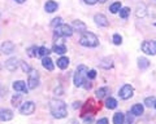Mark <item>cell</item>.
Instances as JSON below:
<instances>
[{
	"label": "cell",
	"mask_w": 156,
	"mask_h": 124,
	"mask_svg": "<svg viewBox=\"0 0 156 124\" xmlns=\"http://www.w3.org/2000/svg\"><path fill=\"white\" fill-rule=\"evenodd\" d=\"M99 0H85L86 4H89V5H94V4H96Z\"/></svg>",
	"instance_id": "d590c367"
},
{
	"label": "cell",
	"mask_w": 156,
	"mask_h": 124,
	"mask_svg": "<svg viewBox=\"0 0 156 124\" xmlns=\"http://www.w3.org/2000/svg\"><path fill=\"white\" fill-rule=\"evenodd\" d=\"M144 111V107H143V105H140V103H135L133 107H131V114H133L134 116H139V115H142Z\"/></svg>",
	"instance_id": "e0dca14e"
},
{
	"label": "cell",
	"mask_w": 156,
	"mask_h": 124,
	"mask_svg": "<svg viewBox=\"0 0 156 124\" xmlns=\"http://www.w3.org/2000/svg\"><path fill=\"white\" fill-rule=\"evenodd\" d=\"M142 51L146 54H151L154 56L156 54V40H146L142 43Z\"/></svg>",
	"instance_id": "8992f818"
},
{
	"label": "cell",
	"mask_w": 156,
	"mask_h": 124,
	"mask_svg": "<svg viewBox=\"0 0 156 124\" xmlns=\"http://www.w3.org/2000/svg\"><path fill=\"white\" fill-rule=\"evenodd\" d=\"M37 47H33V48H30L29 49V52H27V54L30 56V57H37Z\"/></svg>",
	"instance_id": "4dcf8cb0"
},
{
	"label": "cell",
	"mask_w": 156,
	"mask_h": 124,
	"mask_svg": "<svg viewBox=\"0 0 156 124\" xmlns=\"http://www.w3.org/2000/svg\"><path fill=\"white\" fill-rule=\"evenodd\" d=\"M17 65H18V61H17L16 58H9V60L5 62V69H7L8 71H16Z\"/></svg>",
	"instance_id": "2e32d148"
},
{
	"label": "cell",
	"mask_w": 156,
	"mask_h": 124,
	"mask_svg": "<svg viewBox=\"0 0 156 124\" xmlns=\"http://www.w3.org/2000/svg\"><path fill=\"white\" fill-rule=\"evenodd\" d=\"M87 73H89V69H87L85 65L78 66L77 71L74 73V78H73V82H74L76 87H83V84L86 83Z\"/></svg>",
	"instance_id": "7a4b0ae2"
},
{
	"label": "cell",
	"mask_w": 156,
	"mask_h": 124,
	"mask_svg": "<svg viewBox=\"0 0 156 124\" xmlns=\"http://www.w3.org/2000/svg\"><path fill=\"white\" fill-rule=\"evenodd\" d=\"M120 9H121V3L120 2H116V3H113L112 5L109 7V11H111V13H119L120 12Z\"/></svg>",
	"instance_id": "d4e9b609"
},
{
	"label": "cell",
	"mask_w": 156,
	"mask_h": 124,
	"mask_svg": "<svg viewBox=\"0 0 156 124\" xmlns=\"http://www.w3.org/2000/svg\"><path fill=\"white\" fill-rule=\"evenodd\" d=\"M138 66H139V69L140 70H144V69H147L148 66H150V61L147 58H139L138 60Z\"/></svg>",
	"instance_id": "603a6c76"
},
{
	"label": "cell",
	"mask_w": 156,
	"mask_h": 124,
	"mask_svg": "<svg viewBox=\"0 0 156 124\" xmlns=\"http://www.w3.org/2000/svg\"><path fill=\"white\" fill-rule=\"evenodd\" d=\"M52 51L55 52L56 54H64L66 52V47L64 44H55L53 45V48H52Z\"/></svg>",
	"instance_id": "44dd1931"
},
{
	"label": "cell",
	"mask_w": 156,
	"mask_h": 124,
	"mask_svg": "<svg viewBox=\"0 0 156 124\" xmlns=\"http://www.w3.org/2000/svg\"><path fill=\"white\" fill-rule=\"evenodd\" d=\"M80 44L83 47H89V48H94V47H98V44H99V39H98V36L95 34L86 31L81 36Z\"/></svg>",
	"instance_id": "3957f363"
},
{
	"label": "cell",
	"mask_w": 156,
	"mask_h": 124,
	"mask_svg": "<svg viewBox=\"0 0 156 124\" xmlns=\"http://www.w3.org/2000/svg\"><path fill=\"white\" fill-rule=\"evenodd\" d=\"M14 2H17V3H20V4H22V3H25L26 0H14Z\"/></svg>",
	"instance_id": "ab89813d"
},
{
	"label": "cell",
	"mask_w": 156,
	"mask_h": 124,
	"mask_svg": "<svg viewBox=\"0 0 156 124\" xmlns=\"http://www.w3.org/2000/svg\"><path fill=\"white\" fill-rule=\"evenodd\" d=\"M21 100H22L21 94H16V96H13V98H12V105H13V106H18L20 102H21Z\"/></svg>",
	"instance_id": "83f0119b"
},
{
	"label": "cell",
	"mask_w": 156,
	"mask_h": 124,
	"mask_svg": "<svg viewBox=\"0 0 156 124\" xmlns=\"http://www.w3.org/2000/svg\"><path fill=\"white\" fill-rule=\"evenodd\" d=\"M61 21H62V18H61V17H56V18H53L52 22H51V26L56 28L57 26H60V25H61Z\"/></svg>",
	"instance_id": "f1b7e54d"
},
{
	"label": "cell",
	"mask_w": 156,
	"mask_h": 124,
	"mask_svg": "<svg viewBox=\"0 0 156 124\" xmlns=\"http://www.w3.org/2000/svg\"><path fill=\"white\" fill-rule=\"evenodd\" d=\"M85 122H86L87 124L91 123V122H92V116H91V118H86V119H85Z\"/></svg>",
	"instance_id": "f35d334b"
},
{
	"label": "cell",
	"mask_w": 156,
	"mask_h": 124,
	"mask_svg": "<svg viewBox=\"0 0 156 124\" xmlns=\"http://www.w3.org/2000/svg\"><path fill=\"white\" fill-rule=\"evenodd\" d=\"M35 111V103L31 101H26L22 103V106L20 107V113L22 115H31V114Z\"/></svg>",
	"instance_id": "ba28073f"
},
{
	"label": "cell",
	"mask_w": 156,
	"mask_h": 124,
	"mask_svg": "<svg viewBox=\"0 0 156 124\" xmlns=\"http://www.w3.org/2000/svg\"><path fill=\"white\" fill-rule=\"evenodd\" d=\"M27 88L29 89H35L39 85V74L35 70H30L27 73Z\"/></svg>",
	"instance_id": "5b68a950"
},
{
	"label": "cell",
	"mask_w": 156,
	"mask_h": 124,
	"mask_svg": "<svg viewBox=\"0 0 156 124\" xmlns=\"http://www.w3.org/2000/svg\"><path fill=\"white\" fill-rule=\"evenodd\" d=\"M57 3L56 2H53V0H48V2L46 3V5H44V9H46V12L48 13H53L55 11H57Z\"/></svg>",
	"instance_id": "9a60e30c"
},
{
	"label": "cell",
	"mask_w": 156,
	"mask_h": 124,
	"mask_svg": "<svg viewBox=\"0 0 156 124\" xmlns=\"http://www.w3.org/2000/svg\"><path fill=\"white\" fill-rule=\"evenodd\" d=\"M50 109H51V114L57 119H62L68 115L66 105L62 101H60V100H51Z\"/></svg>",
	"instance_id": "6da1fadb"
},
{
	"label": "cell",
	"mask_w": 156,
	"mask_h": 124,
	"mask_svg": "<svg viewBox=\"0 0 156 124\" xmlns=\"http://www.w3.org/2000/svg\"><path fill=\"white\" fill-rule=\"evenodd\" d=\"M13 119V113L9 109H0V120L2 122H8Z\"/></svg>",
	"instance_id": "30bf717a"
},
{
	"label": "cell",
	"mask_w": 156,
	"mask_h": 124,
	"mask_svg": "<svg viewBox=\"0 0 156 124\" xmlns=\"http://www.w3.org/2000/svg\"><path fill=\"white\" fill-rule=\"evenodd\" d=\"M105 106H107V109H109V110H113V109H116V107H117V101H116L115 98H112V97L107 98V101H105Z\"/></svg>",
	"instance_id": "7402d4cb"
},
{
	"label": "cell",
	"mask_w": 156,
	"mask_h": 124,
	"mask_svg": "<svg viewBox=\"0 0 156 124\" xmlns=\"http://www.w3.org/2000/svg\"><path fill=\"white\" fill-rule=\"evenodd\" d=\"M13 89L16 92H21V93H27L29 88L26 87V83L22 82V80H17V82L13 83Z\"/></svg>",
	"instance_id": "9c48e42d"
},
{
	"label": "cell",
	"mask_w": 156,
	"mask_h": 124,
	"mask_svg": "<svg viewBox=\"0 0 156 124\" xmlns=\"http://www.w3.org/2000/svg\"><path fill=\"white\" fill-rule=\"evenodd\" d=\"M0 49H2V53H4V54H11L14 52V44L12 41H4Z\"/></svg>",
	"instance_id": "7c38bea8"
},
{
	"label": "cell",
	"mask_w": 156,
	"mask_h": 124,
	"mask_svg": "<svg viewBox=\"0 0 156 124\" xmlns=\"http://www.w3.org/2000/svg\"><path fill=\"white\" fill-rule=\"evenodd\" d=\"M51 53V51L47 48V47H39V48L37 49V57H46Z\"/></svg>",
	"instance_id": "d6986e66"
},
{
	"label": "cell",
	"mask_w": 156,
	"mask_h": 124,
	"mask_svg": "<svg viewBox=\"0 0 156 124\" xmlns=\"http://www.w3.org/2000/svg\"><path fill=\"white\" fill-rule=\"evenodd\" d=\"M125 123V115L122 113H116L113 115V124H124Z\"/></svg>",
	"instance_id": "ffe728a7"
},
{
	"label": "cell",
	"mask_w": 156,
	"mask_h": 124,
	"mask_svg": "<svg viewBox=\"0 0 156 124\" xmlns=\"http://www.w3.org/2000/svg\"><path fill=\"white\" fill-rule=\"evenodd\" d=\"M113 43H115L116 45H120L121 43H122V38H121L120 34H115L113 35Z\"/></svg>",
	"instance_id": "f546056e"
},
{
	"label": "cell",
	"mask_w": 156,
	"mask_h": 124,
	"mask_svg": "<svg viewBox=\"0 0 156 124\" xmlns=\"http://www.w3.org/2000/svg\"><path fill=\"white\" fill-rule=\"evenodd\" d=\"M42 66L44 69H47L48 71H53V69H55V65H53L52 60L48 56H46V57H43L42 58Z\"/></svg>",
	"instance_id": "4fadbf2b"
},
{
	"label": "cell",
	"mask_w": 156,
	"mask_h": 124,
	"mask_svg": "<svg viewBox=\"0 0 156 124\" xmlns=\"http://www.w3.org/2000/svg\"><path fill=\"white\" fill-rule=\"evenodd\" d=\"M129 14H130V8H128V7H124V8H121L120 9V17L121 18H128L129 17Z\"/></svg>",
	"instance_id": "484cf974"
},
{
	"label": "cell",
	"mask_w": 156,
	"mask_h": 124,
	"mask_svg": "<svg viewBox=\"0 0 156 124\" xmlns=\"http://www.w3.org/2000/svg\"><path fill=\"white\" fill-rule=\"evenodd\" d=\"M155 102H156V100H155V97H152V96L147 97V98L144 100V105H146L147 107H152L154 105H155Z\"/></svg>",
	"instance_id": "4316f807"
},
{
	"label": "cell",
	"mask_w": 156,
	"mask_h": 124,
	"mask_svg": "<svg viewBox=\"0 0 156 124\" xmlns=\"http://www.w3.org/2000/svg\"><path fill=\"white\" fill-rule=\"evenodd\" d=\"M73 27L69 26V25H64L61 23L60 26H57L55 28V35H57L58 38H69L73 35Z\"/></svg>",
	"instance_id": "277c9868"
},
{
	"label": "cell",
	"mask_w": 156,
	"mask_h": 124,
	"mask_svg": "<svg viewBox=\"0 0 156 124\" xmlns=\"http://www.w3.org/2000/svg\"><path fill=\"white\" fill-rule=\"evenodd\" d=\"M133 120H134V119H133V114L130 115V113H129V115L126 116V123H128V124H133Z\"/></svg>",
	"instance_id": "e575fe53"
},
{
	"label": "cell",
	"mask_w": 156,
	"mask_h": 124,
	"mask_svg": "<svg viewBox=\"0 0 156 124\" xmlns=\"http://www.w3.org/2000/svg\"><path fill=\"white\" fill-rule=\"evenodd\" d=\"M109 92V88L108 87H103V88H99L96 90V97L98 98H103L107 93Z\"/></svg>",
	"instance_id": "cb8c5ba5"
},
{
	"label": "cell",
	"mask_w": 156,
	"mask_h": 124,
	"mask_svg": "<svg viewBox=\"0 0 156 124\" xmlns=\"http://www.w3.org/2000/svg\"><path fill=\"white\" fill-rule=\"evenodd\" d=\"M154 107H155V109H156V102H155V105H154Z\"/></svg>",
	"instance_id": "b9f144b4"
},
{
	"label": "cell",
	"mask_w": 156,
	"mask_h": 124,
	"mask_svg": "<svg viewBox=\"0 0 156 124\" xmlns=\"http://www.w3.org/2000/svg\"><path fill=\"white\" fill-rule=\"evenodd\" d=\"M87 78L89 79H95L96 78V71L95 70H89V73H87Z\"/></svg>",
	"instance_id": "1f68e13d"
},
{
	"label": "cell",
	"mask_w": 156,
	"mask_h": 124,
	"mask_svg": "<svg viewBox=\"0 0 156 124\" xmlns=\"http://www.w3.org/2000/svg\"><path fill=\"white\" fill-rule=\"evenodd\" d=\"M133 94H134V88L131 87L130 84L122 85L120 89V92H119L120 98H122V100H129V98L133 97Z\"/></svg>",
	"instance_id": "52a82bcc"
},
{
	"label": "cell",
	"mask_w": 156,
	"mask_h": 124,
	"mask_svg": "<svg viewBox=\"0 0 156 124\" xmlns=\"http://www.w3.org/2000/svg\"><path fill=\"white\" fill-rule=\"evenodd\" d=\"M83 87H85L86 89H90V88H91V83H89V82H87V80H86V83L83 84Z\"/></svg>",
	"instance_id": "8d00e7d4"
},
{
	"label": "cell",
	"mask_w": 156,
	"mask_h": 124,
	"mask_svg": "<svg viewBox=\"0 0 156 124\" xmlns=\"http://www.w3.org/2000/svg\"><path fill=\"white\" fill-rule=\"evenodd\" d=\"M68 66H69V58L68 57H60L57 60V67L61 70H65Z\"/></svg>",
	"instance_id": "ac0fdd59"
},
{
	"label": "cell",
	"mask_w": 156,
	"mask_h": 124,
	"mask_svg": "<svg viewBox=\"0 0 156 124\" xmlns=\"http://www.w3.org/2000/svg\"><path fill=\"white\" fill-rule=\"evenodd\" d=\"M107 0H99V3H105Z\"/></svg>",
	"instance_id": "60d3db41"
},
{
	"label": "cell",
	"mask_w": 156,
	"mask_h": 124,
	"mask_svg": "<svg viewBox=\"0 0 156 124\" xmlns=\"http://www.w3.org/2000/svg\"><path fill=\"white\" fill-rule=\"evenodd\" d=\"M72 27H73V30L74 31H78V32H81V34H83V32H86V25L82 21H74L73 22V25H72Z\"/></svg>",
	"instance_id": "5bb4252c"
},
{
	"label": "cell",
	"mask_w": 156,
	"mask_h": 124,
	"mask_svg": "<svg viewBox=\"0 0 156 124\" xmlns=\"http://www.w3.org/2000/svg\"><path fill=\"white\" fill-rule=\"evenodd\" d=\"M96 124H109V123H108V119L107 118H101V119H99V120L96 122Z\"/></svg>",
	"instance_id": "836d02e7"
},
{
	"label": "cell",
	"mask_w": 156,
	"mask_h": 124,
	"mask_svg": "<svg viewBox=\"0 0 156 124\" xmlns=\"http://www.w3.org/2000/svg\"><path fill=\"white\" fill-rule=\"evenodd\" d=\"M73 107H74V109L81 107V102H74V105H73Z\"/></svg>",
	"instance_id": "74e56055"
},
{
	"label": "cell",
	"mask_w": 156,
	"mask_h": 124,
	"mask_svg": "<svg viewBox=\"0 0 156 124\" xmlns=\"http://www.w3.org/2000/svg\"><path fill=\"white\" fill-rule=\"evenodd\" d=\"M94 21H95L96 25L103 26V27H107V26L109 25V22H108V20H107V17L104 16V14H101V13H99V14H95Z\"/></svg>",
	"instance_id": "8fae6325"
},
{
	"label": "cell",
	"mask_w": 156,
	"mask_h": 124,
	"mask_svg": "<svg viewBox=\"0 0 156 124\" xmlns=\"http://www.w3.org/2000/svg\"><path fill=\"white\" fill-rule=\"evenodd\" d=\"M20 64H21V67H22V70L25 71V73H29V71L31 70V69H30V66H29L27 64H25V62H22V61H21Z\"/></svg>",
	"instance_id": "d6a6232c"
}]
</instances>
